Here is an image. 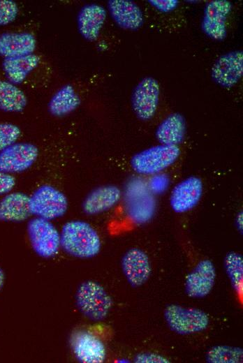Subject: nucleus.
<instances>
[{"mask_svg": "<svg viewBox=\"0 0 243 363\" xmlns=\"http://www.w3.org/2000/svg\"><path fill=\"white\" fill-rule=\"evenodd\" d=\"M60 244L66 253L82 259L97 255L101 249V238L96 230L82 220H72L63 225Z\"/></svg>", "mask_w": 243, "mask_h": 363, "instance_id": "obj_1", "label": "nucleus"}, {"mask_svg": "<svg viewBox=\"0 0 243 363\" xmlns=\"http://www.w3.org/2000/svg\"><path fill=\"white\" fill-rule=\"evenodd\" d=\"M75 302L80 312L93 321H101L108 315L112 299L103 286L94 281L82 282L75 292Z\"/></svg>", "mask_w": 243, "mask_h": 363, "instance_id": "obj_2", "label": "nucleus"}, {"mask_svg": "<svg viewBox=\"0 0 243 363\" xmlns=\"http://www.w3.org/2000/svg\"><path fill=\"white\" fill-rule=\"evenodd\" d=\"M179 155V146L160 144L134 154L130 163L135 172L151 175L157 174L172 165Z\"/></svg>", "mask_w": 243, "mask_h": 363, "instance_id": "obj_3", "label": "nucleus"}, {"mask_svg": "<svg viewBox=\"0 0 243 363\" xmlns=\"http://www.w3.org/2000/svg\"><path fill=\"white\" fill-rule=\"evenodd\" d=\"M31 215L49 221L63 216L68 209L65 194L51 185H42L29 196Z\"/></svg>", "mask_w": 243, "mask_h": 363, "instance_id": "obj_4", "label": "nucleus"}, {"mask_svg": "<svg viewBox=\"0 0 243 363\" xmlns=\"http://www.w3.org/2000/svg\"><path fill=\"white\" fill-rule=\"evenodd\" d=\"M164 317L170 329L179 334H191L207 328L208 314L201 309L171 304L166 306Z\"/></svg>", "mask_w": 243, "mask_h": 363, "instance_id": "obj_5", "label": "nucleus"}, {"mask_svg": "<svg viewBox=\"0 0 243 363\" xmlns=\"http://www.w3.org/2000/svg\"><path fill=\"white\" fill-rule=\"evenodd\" d=\"M27 234L34 252L43 258H51L61 247L60 233L49 220L34 217L27 224Z\"/></svg>", "mask_w": 243, "mask_h": 363, "instance_id": "obj_6", "label": "nucleus"}, {"mask_svg": "<svg viewBox=\"0 0 243 363\" xmlns=\"http://www.w3.org/2000/svg\"><path fill=\"white\" fill-rule=\"evenodd\" d=\"M160 87L152 77H145L133 90L131 105L136 117L142 121H149L155 115L159 100Z\"/></svg>", "mask_w": 243, "mask_h": 363, "instance_id": "obj_7", "label": "nucleus"}, {"mask_svg": "<svg viewBox=\"0 0 243 363\" xmlns=\"http://www.w3.org/2000/svg\"><path fill=\"white\" fill-rule=\"evenodd\" d=\"M38 156V147L30 142H15L0 151V171L13 174L28 170Z\"/></svg>", "mask_w": 243, "mask_h": 363, "instance_id": "obj_8", "label": "nucleus"}, {"mask_svg": "<svg viewBox=\"0 0 243 363\" xmlns=\"http://www.w3.org/2000/svg\"><path fill=\"white\" fill-rule=\"evenodd\" d=\"M243 74V52L233 51L221 55L211 70L212 80L224 88L234 87Z\"/></svg>", "mask_w": 243, "mask_h": 363, "instance_id": "obj_9", "label": "nucleus"}, {"mask_svg": "<svg viewBox=\"0 0 243 363\" xmlns=\"http://www.w3.org/2000/svg\"><path fill=\"white\" fill-rule=\"evenodd\" d=\"M203 184L200 178L190 176L177 183L171 191L170 205L176 213H184L195 207L201 199Z\"/></svg>", "mask_w": 243, "mask_h": 363, "instance_id": "obj_10", "label": "nucleus"}, {"mask_svg": "<svg viewBox=\"0 0 243 363\" xmlns=\"http://www.w3.org/2000/svg\"><path fill=\"white\" fill-rule=\"evenodd\" d=\"M231 3L226 0L209 1L205 6L202 29L209 38L221 40L226 36V20L231 10Z\"/></svg>", "mask_w": 243, "mask_h": 363, "instance_id": "obj_11", "label": "nucleus"}, {"mask_svg": "<svg viewBox=\"0 0 243 363\" xmlns=\"http://www.w3.org/2000/svg\"><path fill=\"white\" fill-rule=\"evenodd\" d=\"M216 276L214 263L209 259L200 260L186 277L187 295L192 298L207 296L214 287Z\"/></svg>", "mask_w": 243, "mask_h": 363, "instance_id": "obj_12", "label": "nucleus"}, {"mask_svg": "<svg viewBox=\"0 0 243 363\" xmlns=\"http://www.w3.org/2000/svg\"><path fill=\"white\" fill-rule=\"evenodd\" d=\"M122 269L133 287H139L147 282L152 274L149 259L142 250L132 248L128 250L122 259Z\"/></svg>", "mask_w": 243, "mask_h": 363, "instance_id": "obj_13", "label": "nucleus"}, {"mask_svg": "<svg viewBox=\"0 0 243 363\" xmlns=\"http://www.w3.org/2000/svg\"><path fill=\"white\" fill-rule=\"evenodd\" d=\"M72 348L78 361L82 363H103L106 357L103 342L94 334L82 331L72 339Z\"/></svg>", "mask_w": 243, "mask_h": 363, "instance_id": "obj_14", "label": "nucleus"}, {"mask_svg": "<svg viewBox=\"0 0 243 363\" xmlns=\"http://www.w3.org/2000/svg\"><path fill=\"white\" fill-rule=\"evenodd\" d=\"M122 191L115 185H104L91 191L82 202L83 212L96 215L113 207L121 199Z\"/></svg>", "mask_w": 243, "mask_h": 363, "instance_id": "obj_15", "label": "nucleus"}, {"mask_svg": "<svg viewBox=\"0 0 243 363\" xmlns=\"http://www.w3.org/2000/svg\"><path fill=\"white\" fill-rule=\"evenodd\" d=\"M108 7L112 19L119 27L132 31L142 27L143 15L135 3L128 0H110Z\"/></svg>", "mask_w": 243, "mask_h": 363, "instance_id": "obj_16", "label": "nucleus"}, {"mask_svg": "<svg viewBox=\"0 0 243 363\" xmlns=\"http://www.w3.org/2000/svg\"><path fill=\"white\" fill-rule=\"evenodd\" d=\"M31 215L29 196L20 191L10 192L0 200V221L22 222Z\"/></svg>", "mask_w": 243, "mask_h": 363, "instance_id": "obj_17", "label": "nucleus"}, {"mask_svg": "<svg viewBox=\"0 0 243 363\" xmlns=\"http://www.w3.org/2000/svg\"><path fill=\"white\" fill-rule=\"evenodd\" d=\"M105 9L97 3L82 7L78 16V29L83 38L89 41L96 40L105 23Z\"/></svg>", "mask_w": 243, "mask_h": 363, "instance_id": "obj_18", "label": "nucleus"}, {"mask_svg": "<svg viewBox=\"0 0 243 363\" xmlns=\"http://www.w3.org/2000/svg\"><path fill=\"white\" fill-rule=\"evenodd\" d=\"M36 40L29 33H3L0 35V55L4 58L33 54Z\"/></svg>", "mask_w": 243, "mask_h": 363, "instance_id": "obj_19", "label": "nucleus"}, {"mask_svg": "<svg viewBox=\"0 0 243 363\" xmlns=\"http://www.w3.org/2000/svg\"><path fill=\"white\" fill-rule=\"evenodd\" d=\"M186 121L182 114L174 112L169 114L158 126L155 136L162 145L178 146L184 139Z\"/></svg>", "mask_w": 243, "mask_h": 363, "instance_id": "obj_20", "label": "nucleus"}, {"mask_svg": "<svg viewBox=\"0 0 243 363\" xmlns=\"http://www.w3.org/2000/svg\"><path fill=\"white\" fill-rule=\"evenodd\" d=\"M39 60L38 56L34 54L5 58L2 62V68L8 80L18 84L38 66Z\"/></svg>", "mask_w": 243, "mask_h": 363, "instance_id": "obj_21", "label": "nucleus"}, {"mask_svg": "<svg viewBox=\"0 0 243 363\" xmlns=\"http://www.w3.org/2000/svg\"><path fill=\"white\" fill-rule=\"evenodd\" d=\"M81 100L75 89L70 84L61 87L51 98L48 110L54 116L62 117L75 110Z\"/></svg>", "mask_w": 243, "mask_h": 363, "instance_id": "obj_22", "label": "nucleus"}, {"mask_svg": "<svg viewBox=\"0 0 243 363\" xmlns=\"http://www.w3.org/2000/svg\"><path fill=\"white\" fill-rule=\"evenodd\" d=\"M24 93L8 80H0V110L8 112H20L27 106Z\"/></svg>", "mask_w": 243, "mask_h": 363, "instance_id": "obj_23", "label": "nucleus"}, {"mask_svg": "<svg viewBox=\"0 0 243 363\" xmlns=\"http://www.w3.org/2000/svg\"><path fill=\"white\" fill-rule=\"evenodd\" d=\"M224 267L233 289L241 293L243 284V257L241 254L228 252L223 260Z\"/></svg>", "mask_w": 243, "mask_h": 363, "instance_id": "obj_24", "label": "nucleus"}, {"mask_svg": "<svg viewBox=\"0 0 243 363\" xmlns=\"http://www.w3.org/2000/svg\"><path fill=\"white\" fill-rule=\"evenodd\" d=\"M206 361L209 363H242L243 350L239 347L215 346L207 352Z\"/></svg>", "mask_w": 243, "mask_h": 363, "instance_id": "obj_25", "label": "nucleus"}, {"mask_svg": "<svg viewBox=\"0 0 243 363\" xmlns=\"http://www.w3.org/2000/svg\"><path fill=\"white\" fill-rule=\"evenodd\" d=\"M21 135V129L11 123H0V151L15 144Z\"/></svg>", "mask_w": 243, "mask_h": 363, "instance_id": "obj_26", "label": "nucleus"}, {"mask_svg": "<svg viewBox=\"0 0 243 363\" xmlns=\"http://www.w3.org/2000/svg\"><path fill=\"white\" fill-rule=\"evenodd\" d=\"M18 14L17 3L11 0H0V26L13 22Z\"/></svg>", "mask_w": 243, "mask_h": 363, "instance_id": "obj_27", "label": "nucleus"}, {"mask_svg": "<svg viewBox=\"0 0 243 363\" xmlns=\"http://www.w3.org/2000/svg\"><path fill=\"white\" fill-rule=\"evenodd\" d=\"M136 363H170L165 357L153 353H142L138 354L134 358Z\"/></svg>", "mask_w": 243, "mask_h": 363, "instance_id": "obj_28", "label": "nucleus"}, {"mask_svg": "<svg viewBox=\"0 0 243 363\" xmlns=\"http://www.w3.org/2000/svg\"><path fill=\"white\" fill-rule=\"evenodd\" d=\"M16 179L13 175L0 171V195H4L13 191Z\"/></svg>", "mask_w": 243, "mask_h": 363, "instance_id": "obj_29", "label": "nucleus"}, {"mask_svg": "<svg viewBox=\"0 0 243 363\" xmlns=\"http://www.w3.org/2000/svg\"><path fill=\"white\" fill-rule=\"evenodd\" d=\"M149 2L161 12H169L177 6L179 1L177 0H151Z\"/></svg>", "mask_w": 243, "mask_h": 363, "instance_id": "obj_30", "label": "nucleus"}, {"mask_svg": "<svg viewBox=\"0 0 243 363\" xmlns=\"http://www.w3.org/2000/svg\"><path fill=\"white\" fill-rule=\"evenodd\" d=\"M242 211H241L236 217V225L241 232H242Z\"/></svg>", "mask_w": 243, "mask_h": 363, "instance_id": "obj_31", "label": "nucleus"}, {"mask_svg": "<svg viewBox=\"0 0 243 363\" xmlns=\"http://www.w3.org/2000/svg\"><path fill=\"white\" fill-rule=\"evenodd\" d=\"M6 280V275L3 269L0 267V292L1 291Z\"/></svg>", "mask_w": 243, "mask_h": 363, "instance_id": "obj_32", "label": "nucleus"}]
</instances>
